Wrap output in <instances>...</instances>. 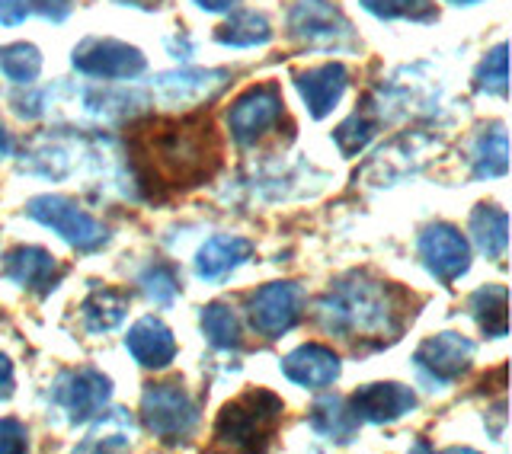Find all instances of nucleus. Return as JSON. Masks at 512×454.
<instances>
[{
    "label": "nucleus",
    "instance_id": "obj_1",
    "mask_svg": "<svg viewBox=\"0 0 512 454\" xmlns=\"http://www.w3.org/2000/svg\"><path fill=\"white\" fill-rule=\"evenodd\" d=\"M128 170L151 199L189 192L221 167V135L208 116H151L128 125Z\"/></svg>",
    "mask_w": 512,
    "mask_h": 454
},
{
    "label": "nucleus",
    "instance_id": "obj_2",
    "mask_svg": "<svg viewBox=\"0 0 512 454\" xmlns=\"http://www.w3.org/2000/svg\"><path fill=\"white\" fill-rule=\"evenodd\" d=\"M410 317L413 304L407 291L368 272L346 275L317 301L320 327L362 352L397 343Z\"/></svg>",
    "mask_w": 512,
    "mask_h": 454
},
{
    "label": "nucleus",
    "instance_id": "obj_3",
    "mask_svg": "<svg viewBox=\"0 0 512 454\" xmlns=\"http://www.w3.org/2000/svg\"><path fill=\"white\" fill-rule=\"evenodd\" d=\"M282 413L285 407L276 394L266 387H253L221 407L215 419V442L234 451H263L276 439Z\"/></svg>",
    "mask_w": 512,
    "mask_h": 454
},
{
    "label": "nucleus",
    "instance_id": "obj_4",
    "mask_svg": "<svg viewBox=\"0 0 512 454\" xmlns=\"http://www.w3.org/2000/svg\"><path fill=\"white\" fill-rule=\"evenodd\" d=\"M141 423L160 442H183L199 426V403L180 381L148 384L141 394Z\"/></svg>",
    "mask_w": 512,
    "mask_h": 454
},
{
    "label": "nucleus",
    "instance_id": "obj_5",
    "mask_svg": "<svg viewBox=\"0 0 512 454\" xmlns=\"http://www.w3.org/2000/svg\"><path fill=\"white\" fill-rule=\"evenodd\" d=\"M288 32L295 42L320 52H352L359 45L343 10L327 0H298L288 13Z\"/></svg>",
    "mask_w": 512,
    "mask_h": 454
},
{
    "label": "nucleus",
    "instance_id": "obj_6",
    "mask_svg": "<svg viewBox=\"0 0 512 454\" xmlns=\"http://www.w3.org/2000/svg\"><path fill=\"white\" fill-rule=\"evenodd\" d=\"M26 215L32 221L52 227V231L64 243H71V247L80 250V253L100 250L103 243L109 240V231L100 221H96L93 215H87L84 208L74 205L71 199H64V196H36V199H29L26 202Z\"/></svg>",
    "mask_w": 512,
    "mask_h": 454
},
{
    "label": "nucleus",
    "instance_id": "obj_7",
    "mask_svg": "<svg viewBox=\"0 0 512 454\" xmlns=\"http://www.w3.org/2000/svg\"><path fill=\"white\" fill-rule=\"evenodd\" d=\"M112 397V381L96 368H77L58 375L52 387V407L64 416V423H87L100 416Z\"/></svg>",
    "mask_w": 512,
    "mask_h": 454
},
{
    "label": "nucleus",
    "instance_id": "obj_8",
    "mask_svg": "<svg viewBox=\"0 0 512 454\" xmlns=\"http://www.w3.org/2000/svg\"><path fill=\"white\" fill-rule=\"evenodd\" d=\"M304 288L298 282H272L263 285L250 298V323L263 339H279L298 327L304 314Z\"/></svg>",
    "mask_w": 512,
    "mask_h": 454
},
{
    "label": "nucleus",
    "instance_id": "obj_9",
    "mask_svg": "<svg viewBox=\"0 0 512 454\" xmlns=\"http://www.w3.org/2000/svg\"><path fill=\"white\" fill-rule=\"evenodd\" d=\"M71 64L74 71L96 80H132L148 68V61H144V55L135 45L119 39H96V36L84 39L74 48Z\"/></svg>",
    "mask_w": 512,
    "mask_h": 454
},
{
    "label": "nucleus",
    "instance_id": "obj_10",
    "mask_svg": "<svg viewBox=\"0 0 512 454\" xmlns=\"http://www.w3.org/2000/svg\"><path fill=\"white\" fill-rule=\"evenodd\" d=\"M285 116V103L276 84H260L240 93L231 112H228V128L237 144H256L263 135H269Z\"/></svg>",
    "mask_w": 512,
    "mask_h": 454
},
{
    "label": "nucleus",
    "instance_id": "obj_11",
    "mask_svg": "<svg viewBox=\"0 0 512 454\" xmlns=\"http://www.w3.org/2000/svg\"><path fill=\"white\" fill-rule=\"evenodd\" d=\"M474 362V343L458 333H439L429 336L420 343V349L413 352V365L416 371L436 387L455 384L464 371Z\"/></svg>",
    "mask_w": 512,
    "mask_h": 454
},
{
    "label": "nucleus",
    "instance_id": "obj_12",
    "mask_svg": "<svg viewBox=\"0 0 512 454\" xmlns=\"http://www.w3.org/2000/svg\"><path fill=\"white\" fill-rule=\"evenodd\" d=\"M420 259L423 266L436 275V279L442 285H452L458 282L464 272H468L471 266V247L468 240H464V234L458 231V227L452 224H429L426 231L420 234Z\"/></svg>",
    "mask_w": 512,
    "mask_h": 454
},
{
    "label": "nucleus",
    "instance_id": "obj_13",
    "mask_svg": "<svg viewBox=\"0 0 512 454\" xmlns=\"http://www.w3.org/2000/svg\"><path fill=\"white\" fill-rule=\"evenodd\" d=\"M416 407V394L404 384L384 381V384H365L349 397V410L356 413L359 423H394Z\"/></svg>",
    "mask_w": 512,
    "mask_h": 454
},
{
    "label": "nucleus",
    "instance_id": "obj_14",
    "mask_svg": "<svg viewBox=\"0 0 512 454\" xmlns=\"http://www.w3.org/2000/svg\"><path fill=\"white\" fill-rule=\"evenodd\" d=\"M340 371H343L340 355L320 343H304L282 359V375L298 387H308V391L330 387L340 378Z\"/></svg>",
    "mask_w": 512,
    "mask_h": 454
},
{
    "label": "nucleus",
    "instance_id": "obj_15",
    "mask_svg": "<svg viewBox=\"0 0 512 454\" xmlns=\"http://www.w3.org/2000/svg\"><path fill=\"white\" fill-rule=\"evenodd\" d=\"M295 87L301 93L304 106H308L311 119H327L336 109V103L343 100V93L349 87V74L343 64H320L295 77Z\"/></svg>",
    "mask_w": 512,
    "mask_h": 454
},
{
    "label": "nucleus",
    "instance_id": "obj_16",
    "mask_svg": "<svg viewBox=\"0 0 512 454\" xmlns=\"http://www.w3.org/2000/svg\"><path fill=\"white\" fill-rule=\"evenodd\" d=\"M4 275L26 291L48 295L61 279V266L55 263V256L42 247H13L4 256Z\"/></svg>",
    "mask_w": 512,
    "mask_h": 454
},
{
    "label": "nucleus",
    "instance_id": "obj_17",
    "mask_svg": "<svg viewBox=\"0 0 512 454\" xmlns=\"http://www.w3.org/2000/svg\"><path fill=\"white\" fill-rule=\"evenodd\" d=\"M125 349L141 368H167L176 355V339H173V333L164 320L141 317L135 327L128 330Z\"/></svg>",
    "mask_w": 512,
    "mask_h": 454
},
{
    "label": "nucleus",
    "instance_id": "obj_18",
    "mask_svg": "<svg viewBox=\"0 0 512 454\" xmlns=\"http://www.w3.org/2000/svg\"><path fill=\"white\" fill-rule=\"evenodd\" d=\"M253 253V243L244 237L218 234L208 237L196 253V275L205 282H221L224 275H231L237 266H244Z\"/></svg>",
    "mask_w": 512,
    "mask_h": 454
},
{
    "label": "nucleus",
    "instance_id": "obj_19",
    "mask_svg": "<svg viewBox=\"0 0 512 454\" xmlns=\"http://www.w3.org/2000/svg\"><path fill=\"white\" fill-rule=\"evenodd\" d=\"M224 84H228L224 71H173L151 80L160 100L167 103H202L208 96H215Z\"/></svg>",
    "mask_w": 512,
    "mask_h": 454
},
{
    "label": "nucleus",
    "instance_id": "obj_20",
    "mask_svg": "<svg viewBox=\"0 0 512 454\" xmlns=\"http://www.w3.org/2000/svg\"><path fill=\"white\" fill-rule=\"evenodd\" d=\"M128 314V295L116 288H96L90 291V298L80 304V320H84L87 333H106L116 330Z\"/></svg>",
    "mask_w": 512,
    "mask_h": 454
},
{
    "label": "nucleus",
    "instance_id": "obj_21",
    "mask_svg": "<svg viewBox=\"0 0 512 454\" xmlns=\"http://www.w3.org/2000/svg\"><path fill=\"white\" fill-rule=\"evenodd\" d=\"M471 234L477 250L484 253L487 259H500L506 256L509 247V218L503 208L496 205H477V212L471 215Z\"/></svg>",
    "mask_w": 512,
    "mask_h": 454
},
{
    "label": "nucleus",
    "instance_id": "obj_22",
    "mask_svg": "<svg viewBox=\"0 0 512 454\" xmlns=\"http://www.w3.org/2000/svg\"><path fill=\"white\" fill-rule=\"evenodd\" d=\"M311 429L330 442H349L359 429V419L349 410V400L324 397V400H317L311 410Z\"/></svg>",
    "mask_w": 512,
    "mask_h": 454
},
{
    "label": "nucleus",
    "instance_id": "obj_23",
    "mask_svg": "<svg viewBox=\"0 0 512 454\" xmlns=\"http://www.w3.org/2000/svg\"><path fill=\"white\" fill-rule=\"evenodd\" d=\"M474 320L480 323V330H484L490 339H503L506 330H509V317H506V307H509V291L506 285H487L471 295L468 301Z\"/></svg>",
    "mask_w": 512,
    "mask_h": 454
},
{
    "label": "nucleus",
    "instance_id": "obj_24",
    "mask_svg": "<svg viewBox=\"0 0 512 454\" xmlns=\"http://www.w3.org/2000/svg\"><path fill=\"white\" fill-rule=\"evenodd\" d=\"M471 167L477 180H496V176H506L509 170V141H506V128L493 125L490 132H484L474 144L471 154Z\"/></svg>",
    "mask_w": 512,
    "mask_h": 454
},
{
    "label": "nucleus",
    "instance_id": "obj_25",
    "mask_svg": "<svg viewBox=\"0 0 512 454\" xmlns=\"http://www.w3.org/2000/svg\"><path fill=\"white\" fill-rule=\"evenodd\" d=\"M215 39L228 48H256L272 39V26L263 13L256 10H240L228 23L215 29Z\"/></svg>",
    "mask_w": 512,
    "mask_h": 454
},
{
    "label": "nucleus",
    "instance_id": "obj_26",
    "mask_svg": "<svg viewBox=\"0 0 512 454\" xmlns=\"http://www.w3.org/2000/svg\"><path fill=\"white\" fill-rule=\"evenodd\" d=\"M132 435H135L132 416L125 410H109L103 413L100 423L87 432V439L77 445V451H122L132 445Z\"/></svg>",
    "mask_w": 512,
    "mask_h": 454
},
{
    "label": "nucleus",
    "instance_id": "obj_27",
    "mask_svg": "<svg viewBox=\"0 0 512 454\" xmlns=\"http://www.w3.org/2000/svg\"><path fill=\"white\" fill-rule=\"evenodd\" d=\"M42 71V52L29 42H13L0 48V74H4L10 84L29 87L32 80Z\"/></svg>",
    "mask_w": 512,
    "mask_h": 454
},
{
    "label": "nucleus",
    "instance_id": "obj_28",
    "mask_svg": "<svg viewBox=\"0 0 512 454\" xmlns=\"http://www.w3.org/2000/svg\"><path fill=\"white\" fill-rule=\"evenodd\" d=\"M202 333L215 349H240V320L221 301L202 307Z\"/></svg>",
    "mask_w": 512,
    "mask_h": 454
},
{
    "label": "nucleus",
    "instance_id": "obj_29",
    "mask_svg": "<svg viewBox=\"0 0 512 454\" xmlns=\"http://www.w3.org/2000/svg\"><path fill=\"white\" fill-rule=\"evenodd\" d=\"M375 132H378V119L368 116L365 109H359V112H352V116L340 128H336L333 141H336V148H340L346 157H352V154H359L365 144L375 138Z\"/></svg>",
    "mask_w": 512,
    "mask_h": 454
},
{
    "label": "nucleus",
    "instance_id": "obj_30",
    "mask_svg": "<svg viewBox=\"0 0 512 454\" xmlns=\"http://www.w3.org/2000/svg\"><path fill=\"white\" fill-rule=\"evenodd\" d=\"M138 285H141L144 295H148V301H154L160 307L173 304L176 291H180V279H176L173 266H167V263H151L138 275Z\"/></svg>",
    "mask_w": 512,
    "mask_h": 454
},
{
    "label": "nucleus",
    "instance_id": "obj_31",
    "mask_svg": "<svg viewBox=\"0 0 512 454\" xmlns=\"http://www.w3.org/2000/svg\"><path fill=\"white\" fill-rule=\"evenodd\" d=\"M506 80H509V58H506V42H500L484 61H480L477 90L493 93V96H506Z\"/></svg>",
    "mask_w": 512,
    "mask_h": 454
},
{
    "label": "nucleus",
    "instance_id": "obj_32",
    "mask_svg": "<svg viewBox=\"0 0 512 454\" xmlns=\"http://www.w3.org/2000/svg\"><path fill=\"white\" fill-rule=\"evenodd\" d=\"M362 7L372 16H378V20H400V16L432 20V10L426 0H362Z\"/></svg>",
    "mask_w": 512,
    "mask_h": 454
},
{
    "label": "nucleus",
    "instance_id": "obj_33",
    "mask_svg": "<svg viewBox=\"0 0 512 454\" xmlns=\"http://www.w3.org/2000/svg\"><path fill=\"white\" fill-rule=\"evenodd\" d=\"M29 448V432L20 419H0V454H20Z\"/></svg>",
    "mask_w": 512,
    "mask_h": 454
},
{
    "label": "nucleus",
    "instance_id": "obj_34",
    "mask_svg": "<svg viewBox=\"0 0 512 454\" xmlns=\"http://www.w3.org/2000/svg\"><path fill=\"white\" fill-rule=\"evenodd\" d=\"M32 10L42 13L45 20L61 23V20H68V13H71V0H29V13H32Z\"/></svg>",
    "mask_w": 512,
    "mask_h": 454
},
{
    "label": "nucleus",
    "instance_id": "obj_35",
    "mask_svg": "<svg viewBox=\"0 0 512 454\" xmlns=\"http://www.w3.org/2000/svg\"><path fill=\"white\" fill-rule=\"evenodd\" d=\"M29 16V0H0V26H20Z\"/></svg>",
    "mask_w": 512,
    "mask_h": 454
},
{
    "label": "nucleus",
    "instance_id": "obj_36",
    "mask_svg": "<svg viewBox=\"0 0 512 454\" xmlns=\"http://www.w3.org/2000/svg\"><path fill=\"white\" fill-rule=\"evenodd\" d=\"M13 394V362L0 352V397Z\"/></svg>",
    "mask_w": 512,
    "mask_h": 454
},
{
    "label": "nucleus",
    "instance_id": "obj_37",
    "mask_svg": "<svg viewBox=\"0 0 512 454\" xmlns=\"http://www.w3.org/2000/svg\"><path fill=\"white\" fill-rule=\"evenodd\" d=\"M196 4L208 13H228L240 4V0H196Z\"/></svg>",
    "mask_w": 512,
    "mask_h": 454
},
{
    "label": "nucleus",
    "instance_id": "obj_38",
    "mask_svg": "<svg viewBox=\"0 0 512 454\" xmlns=\"http://www.w3.org/2000/svg\"><path fill=\"white\" fill-rule=\"evenodd\" d=\"M7 154H10V135H7L4 122H0V157H7Z\"/></svg>",
    "mask_w": 512,
    "mask_h": 454
},
{
    "label": "nucleus",
    "instance_id": "obj_39",
    "mask_svg": "<svg viewBox=\"0 0 512 454\" xmlns=\"http://www.w3.org/2000/svg\"><path fill=\"white\" fill-rule=\"evenodd\" d=\"M119 4H132V7H154V0H119Z\"/></svg>",
    "mask_w": 512,
    "mask_h": 454
},
{
    "label": "nucleus",
    "instance_id": "obj_40",
    "mask_svg": "<svg viewBox=\"0 0 512 454\" xmlns=\"http://www.w3.org/2000/svg\"><path fill=\"white\" fill-rule=\"evenodd\" d=\"M448 4H458V7H471V4H480V0H448Z\"/></svg>",
    "mask_w": 512,
    "mask_h": 454
}]
</instances>
